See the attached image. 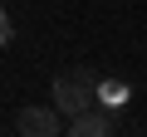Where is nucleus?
Here are the masks:
<instances>
[{"label": "nucleus", "instance_id": "nucleus-2", "mask_svg": "<svg viewBox=\"0 0 147 137\" xmlns=\"http://www.w3.org/2000/svg\"><path fill=\"white\" fill-rule=\"evenodd\" d=\"M59 108H20V118H15V127H20V137H59Z\"/></svg>", "mask_w": 147, "mask_h": 137}, {"label": "nucleus", "instance_id": "nucleus-5", "mask_svg": "<svg viewBox=\"0 0 147 137\" xmlns=\"http://www.w3.org/2000/svg\"><path fill=\"white\" fill-rule=\"evenodd\" d=\"M10 34H15V25H10V15H5V10H0V49L10 44Z\"/></svg>", "mask_w": 147, "mask_h": 137}, {"label": "nucleus", "instance_id": "nucleus-1", "mask_svg": "<svg viewBox=\"0 0 147 137\" xmlns=\"http://www.w3.org/2000/svg\"><path fill=\"white\" fill-rule=\"evenodd\" d=\"M98 103V74L93 68H64V74L54 79V108L64 118H79Z\"/></svg>", "mask_w": 147, "mask_h": 137}, {"label": "nucleus", "instance_id": "nucleus-3", "mask_svg": "<svg viewBox=\"0 0 147 137\" xmlns=\"http://www.w3.org/2000/svg\"><path fill=\"white\" fill-rule=\"evenodd\" d=\"M108 132H113V122L88 108V113H79V118H69V132H64V137H108Z\"/></svg>", "mask_w": 147, "mask_h": 137}, {"label": "nucleus", "instance_id": "nucleus-4", "mask_svg": "<svg viewBox=\"0 0 147 137\" xmlns=\"http://www.w3.org/2000/svg\"><path fill=\"white\" fill-rule=\"evenodd\" d=\"M98 103L123 108V103H127V83H123V79H98Z\"/></svg>", "mask_w": 147, "mask_h": 137}]
</instances>
